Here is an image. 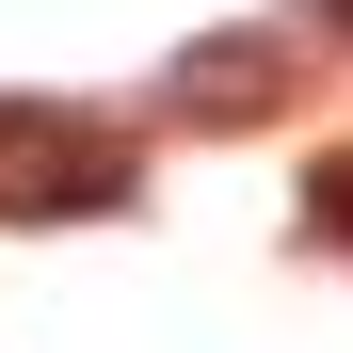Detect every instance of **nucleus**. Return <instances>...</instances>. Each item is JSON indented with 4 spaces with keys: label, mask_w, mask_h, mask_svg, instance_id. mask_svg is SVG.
Wrapping results in <instances>:
<instances>
[{
    "label": "nucleus",
    "mask_w": 353,
    "mask_h": 353,
    "mask_svg": "<svg viewBox=\"0 0 353 353\" xmlns=\"http://www.w3.org/2000/svg\"><path fill=\"white\" fill-rule=\"evenodd\" d=\"M176 97H193V112H273V48H257V32H225L209 65H176Z\"/></svg>",
    "instance_id": "2"
},
{
    "label": "nucleus",
    "mask_w": 353,
    "mask_h": 353,
    "mask_svg": "<svg viewBox=\"0 0 353 353\" xmlns=\"http://www.w3.org/2000/svg\"><path fill=\"white\" fill-rule=\"evenodd\" d=\"M0 209L48 225V209H129V145L81 129V112H0Z\"/></svg>",
    "instance_id": "1"
},
{
    "label": "nucleus",
    "mask_w": 353,
    "mask_h": 353,
    "mask_svg": "<svg viewBox=\"0 0 353 353\" xmlns=\"http://www.w3.org/2000/svg\"><path fill=\"white\" fill-rule=\"evenodd\" d=\"M321 17H337V32H353V0H321Z\"/></svg>",
    "instance_id": "4"
},
{
    "label": "nucleus",
    "mask_w": 353,
    "mask_h": 353,
    "mask_svg": "<svg viewBox=\"0 0 353 353\" xmlns=\"http://www.w3.org/2000/svg\"><path fill=\"white\" fill-rule=\"evenodd\" d=\"M305 225H321V241H353V161H321V193H305Z\"/></svg>",
    "instance_id": "3"
}]
</instances>
